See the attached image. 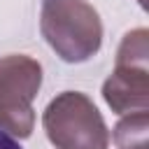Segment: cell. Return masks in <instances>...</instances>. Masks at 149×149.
Returning <instances> with one entry per match:
<instances>
[{
    "label": "cell",
    "instance_id": "1",
    "mask_svg": "<svg viewBox=\"0 0 149 149\" xmlns=\"http://www.w3.org/2000/svg\"><path fill=\"white\" fill-rule=\"evenodd\" d=\"M40 30L65 63H84L102 44L100 14L86 0H42Z\"/></svg>",
    "mask_w": 149,
    "mask_h": 149
},
{
    "label": "cell",
    "instance_id": "2",
    "mask_svg": "<svg viewBox=\"0 0 149 149\" xmlns=\"http://www.w3.org/2000/svg\"><path fill=\"white\" fill-rule=\"evenodd\" d=\"M42 126L56 149H107L109 130L86 93L63 91L42 114Z\"/></svg>",
    "mask_w": 149,
    "mask_h": 149
},
{
    "label": "cell",
    "instance_id": "3",
    "mask_svg": "<svg viewBox=\"0 0 149 149\" xmlns=\"http://www.w3.org/2000/svg\"><path fill=\"white\" fill-rule=\"evenodd\" d=\"M102 98L112 112L126 116L149 109V30L123 35L112 74L102 84Z\"/></svg>",
    "mask_w": 149,
    "mask_h": 149
},
{
    "label": "cell",
    "instance_id": "4",
    "mask_svg": "<svg viewBox=\"0 0 149 149\" xmlns=\"http://www.w3.org/2000/svg\"><path fill=\"white\" fill-rule=\"evenodd\" d=\"M42 86V65L26 54L0 58V130L14 140L30 137L35 128L33 100Z\"/></svg>",
    "mask_w": 149,
    "mask_h": 149
},
{
    "label": "cell",
    "instance_id": "5",
    "mask_svg": "<svg viewBox=\"0 0 149 149\" xmlns=\"http://www.w3.org/2000/svg\"><path fill=\"white\" fill-rule=\"evenodd\" d=\"M149 112L126 114L114 126V144L119 149H147Z\"/></svg>",
    "mask_w": 149,
    "mask_h": 149
},
{
    "label": "cell",
    "instance_id": "6",
    "mask_svg": "<svg viewBox=\"0 0 149 149\" xmlns=\"http://www.w3.org/2000/svg\"><path fill=\"white\" fill-rule=\"evenodd\" d=\"M0 149H21V144H19L12 135H7V133L0 130Z\"/></svg>",
    "mask_w": 149,
    "mask_h": 149
},
{
    "label": "cell",
    "instance_id": "7",
    "mask_svg": "<svg viewBox=\"0 0 149 149\" xmlns=\"http://www.w3.org/2000/svg\"><path fill=\"white\" fill-rule=\"evenodd\" d=\"M137 5H142V7H144V5H147V0H137Z\"/></svg>",
    "mask_w": 149,
    "mask_h": 149
}]
</instances>
